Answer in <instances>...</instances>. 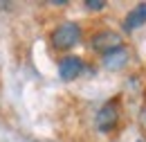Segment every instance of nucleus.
<instances>
[{
  "mask_svg": "<svg viewBox=\"0 0 146 142\" xmlns=\"http://www.w3.org/2000/svg\"><path fill=\"white\" fill-rule=\"evenodd\" d=\"M81 38H83L81 25L74 23V20H65V23L56 25L54 29H52L50 43H52V48H54L56 52H68V50H72V48H76L81 43Z\"/></svg>",
  "mask_w": 146,
  "mask_h": 142,
  "instance_id": "1",
  "label": "nucleus"
},
{
  "mask_svg": "<svg viewBox=\"0 0 146 142\" xmlns=\"http://www.w3.org/2000/svg\"><path fill=\"white\" fill-rule=\"evenodd\" d=\"M119 120H121V102H119V97H112L97 111L94 126L99 133H112L119 126Z\"/></svg>",
  "mask_w": 146,
  "mask_h": 142,
  "instance_id": "2",
  "label": "nucleus"
},
{
  "mask_svg": "<svg viewBox=\"0 0 146 142\" xmlns=\"http://www.w3.org/2000/svg\"><path fill=\"white\" fill-rule=\"evenodd\" d=\"M88 45H90L92 52L104 56V54L121 48V45H124V38H121V32H115V29H97V32L88 38Z\"/></svg>",
  "mask_w": 146,
  "mask_h": 142,
  "instance_id": "3",
  "label": "nucleus"
},
{
  "mask_svg": "<svg viewBox=\"0 0 146 142\" xmlns=\"http://www.w3.org/2000/svg\"><path fill=\"white\" fill-rule=\"evenodd\" d=\"M83 68H86V63H83L81 56H76V54L61 56V61H58V77L63 81H74L83 72Z\"/></svg>",
  "mask_w": 146,
  "mask_h": 142,
  "instance_id": "4",
  "label": "nucleus"
},
{
  "mask_svg": "<svg viewBox=\"0 0 146 142\" xmlns=\"http://www.w3.org/2000/svg\"><path fill=\"white\" fill-rule=\"evenodd\" d=\"M142 25H146V2L135 5V7L128 11L126 18H124V23H121V29H124L126 34H130V32L139 29Z\"/></svg>",
  "mask_w": 146,
  "mask_h": 142,
  "instance_id": "5",
  "label": "nucleus"
},
{
  "mask_svg": "<svg viewBox=\"0 0 146 142\" xmlns=\"http://www.w3.org/2000/svg\"><path fill=\"white\" fill-rule=\"evenodd\" d=\"M126 63H128V50L124 45L101 56V66H104L106 70H121Z\"/></svg>",
  "mask_w": 146,
  "mask_h": 142,
  "instance_id": "6",
  "label": "nucleus"
},
{
  "mask_svg": "<svg viewBox=\"0 0 146 142\" xmlns=\"http://www.w3.org/2000/svg\"><path fill=\"white\" fill-rule=\"evenodd\" d=\"M83 5H86V9H90V11H101V9H106V0H86Z\"/></svg>",
  "mask_w": 146,
  "mask_h": 142,
  "instance_id": "7",
  "label": "nucleus"
},
{
  "mask_svg": "<svg viewBox=\"0 0 146 142\" xmlns=\"http://www.w3.org/2000/svg\"><path fill=\"white\" fill-rule=\"evenodd\" d=\"M139 120H142V124L146 126V106L142 108V113H139Z\"/></svg>",
  "mask_w": 146,
  "mask_h": 142,
  "instance_id": "8",
  "label": "nucleus"
},
{
  "mask_svg": "<svg viewBox=\"0 0 146 142\" xmlns=\"http://www.w3.org/2000/svg\"><path fill=\"white\" fill-rule=\"evenodd\" d=\"M137 142H144V140H137Z\"/></svg>",
  "mask_w": 146,
  "mask_h": 142,
  "instance_id": "9",
  "label": "nucleus"
}]
</instances>
